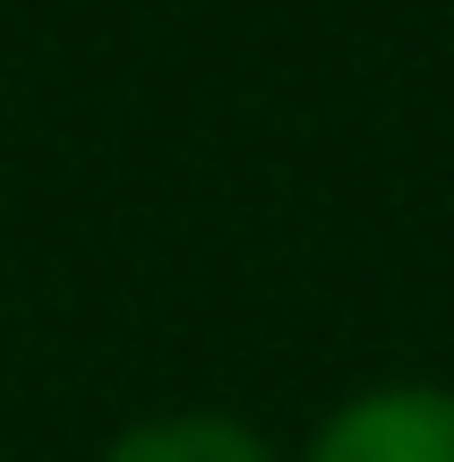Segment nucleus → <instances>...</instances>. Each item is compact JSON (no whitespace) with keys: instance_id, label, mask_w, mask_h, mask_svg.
I'll return each mask as SVG.
<instances>
[{"instance_id":"obj_1","label":"nucleus","mask_w":454,"mask_h":462,"mask_svg":"<svg viewBox=\"0 0 454 462\" xmlns=\"http://www.w3.org/2000/svg\"><path fill=\"white\" fill-rule=\"evenodd\" d=\"M309 462H454V394L446 385H377L318 429Z\"/></svg>"},{"instance_id":"obj_2","label":"nucleus","mask_w":454,"mask_h":462,"mask_svg":"<svg viewBox=\"0 0 454 462\" xmlns=\"http://www.w3.org/2000/svg\"><path fill=\"white\" fill-rule=\"evenodd\" d=\"M103 462H274V446L223 411H171V420H137L129 437H112Z\"/></svg>"}]
</instances>
